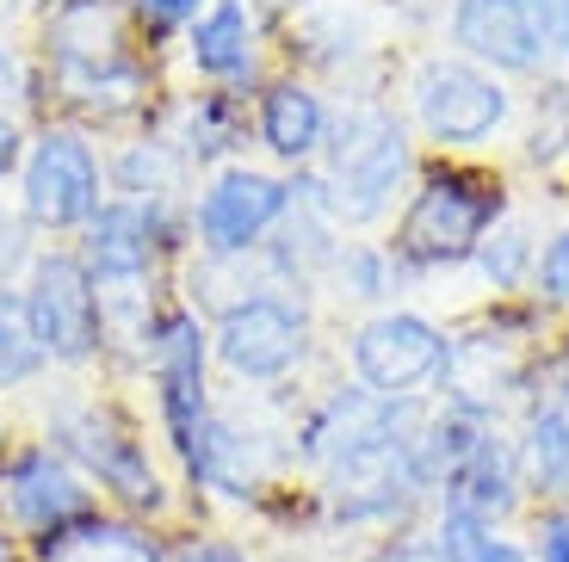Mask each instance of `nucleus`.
<instances>
[{
  "mask_svg": "<svg viewBox=\"0 0 569 562\" xmlns=\"http://www.w3.org/2000/svg\"><path fill=\"white\" fill-rule=\"evenodd\" d=\"M149 57L130 0H43L38 7V87L69 106V124L137 118L149 99Z\"/></svg>",
  "mask_w": 569,
  "mask_h": 562,
  "instance_id": "1",
  "label": "nucleus"
},
{
  "mask_svg": "<svg viewBox=\"0 0 569 562\" xmlns=\"http://www.w3.org/2000/svg\"><path fill=\"white\" fill-rule=\"evenodd\" d=\"M38 439L57 445L100 489L106 513H118V520H137V525H156L161 532L180 513V482L161 464V451L149 445V426L130 408H118L112 395H93V390L50 395Z\"/></svg>",
  "mask_w": 569,
  "mask_h": 562,
  "instance_id": "2",
  "label": "nucleus"
},
{
  "mask_svg": "<svg viewBox=\"0 0 569 562\" xmlns=\"http://www.w3.org/2000/svg\"><path fill=\"white\" fill-rule=\"evenodd\" d=\"M310 198L335 229H371L397 211L402 185L415 173V142L385 106H347L328 124V142L316 155Z\"/></svg>",
  "mask_w": 569,
  "mask_h": 562,
  "instance_id": "3",
  "label": "nucleus"
},
{
  "mask_svg": "<svg viewBox=\"0 0 569 562\" xmlns=\"http://www.w3.org/2000/svg\"><path fill=\"white\" fill-rule=\"evenodd\" d=\"M137 365L149 371V395H156V439L168 445L173 470L192 476L211 445L217 426V395H211V322L192 303H161L156 322L142 328Z\"/></svg>",
  "mask_w": 569,
  "mask_h": 562,
  "instance_id": "4",
  "label": "nucleus"
},
{
  "mask_svg": "<svg viewBox=\"0 0 569 562\" xmlns=\"http://www.w3.org/2000/svg\"><path fill=\"white\" fill-rule=\"evenodd\" d=\"M508 217V185L489 168L470 161H433L421 168L409 204L397 217V235L385 241L402 272H440V267H470L489 229Z\"/></svg>",
  "mask_w": 569,
  "mask_h": 562,
  "instance_id": "5",
  "label": "nucleus"
},
{
  "mask_svg": "<svg viewBox=\"0 0 569 562\" xmlns=\"http://www.w3.org/2000/svg\"><path fill=\"white\" fill-rule=\"evenodd\" d=\"M106 198H112V180H106V149L93 142V130L69 124V118H50L43 130H31L13 180V204L31 235L74 241L100 217Z\"/></svg>",
  "mask_w": 569,
  "mask_h": 562,
  "instance_id": "6",
  "label": "nucleus"
},
{
  "mask_svg": "<svg viewBox=\"0 0 569 562\" xmlns=\"http://www.w3.org/2000/svg\"><path fill=\"white\" fill-rule=\"evenodd\" d=\"M316 352V315L303 303V291H260L229 297L211 315V365L242 390H279L291 383Z\"/></svg>",
  "mask_w": 569,
  "mask_h": 562,
  "instance_id": "7",
  "label": "nucleus"
},
{
  "mask_svg": "<svg viewBox=\"0 0 569 562\" xmlns=\"http://www.w3.org/2000/svg\"><path fill=\"white\" fill-rule=\"evenodd\" d=\"M291 211H298V180L254 168V161H223L199 180V192L186 198V229H192L199 260L242 267L279 235Z\"/></svg>",
  "mask_w": 569,
  "mask_h": 562,
  "instance_id": "8",
  "label": "nucleus"
},
{
  "mask_svg": "<svg viewBox=\"0 0 569 562\" xmlns=\"http://www.w3.org/2000/svg\"><path fill=\"white\" fill-rule=\"evenodd\" d=\"M106 513L100 489L43 439H7L0 451V525L31 550V562L43 550H57L62 538H74L81 525H93Z\"/></svg>",
  "mask_w": 569,
  "mask_h": 562,
  "instance_id": "9",
  "label": "nucleus"
},
{
  "mask_svg": "<svg viewBox=\"0 0 569 562\" xmlns=\"http://www.w3.org/2000/svg\"><path fill=\"white\" fill-rule=\"evenodd\" d=\"M19 310H26L31 340L43 347V359L62 371H87L112 352V328H106V303L87 279L74 241H50L31 253L26 279L13 284Z\"/></svg>",
  "mask_w": 569,
  "mask_h": 562,
  "instance_id": "10",
  "label": "nucleus"
},
{
  "mask_svg": "<svg viewBox=\"0 0 569 562\" xmlns=\"http://www.w3.org/2000/svg\"><path fill=\"white\" fill-rule=\"evenodd\" d=\"M452 57L489 74H551L569 62V0H452Z\"/></svg>",
  "mask_w": 569,
  "mask_h": 562,
  "instance_id": "11",
  "label": "nucleus"
},
{
  "mask_svg": "<svg viewBox=\"0 0 569 562\" xmlns=\"http://www.w3.org/2000/svg\"><path fill=\"white\" fill-rule=\"evenodd\" d=\"M347 365L353 383L390 402H421L452 378V334L421 310H371L347 334Z\"/></svg>",
  "mask_w": 569,
  "mask_h": 562,
  "instance_id": "12",
  "label": "nucleus"
},
{
  "mask_svg": "<svg viewBox=\"0 0 569 562\" xmlns=\"http://www.w3.org/2000/svg\"><path fill=\"white\" fill-rule=\"evenodd\" d=\"M409 112H415V130H421L427 142L465 155V149H483V142H496L501 130H508L513 93H508L501 74L440 50V57H427L421 69L409 74Z\"/></svg>",
  "mask_w": 569,
  "mask_h": 562,
  "instance_id": "13",
  "label": "nucleus"
},
{
  "mask_svg": "<svg viewBox=\"0 0 569 562\" xmlns=\"http://www.w3.org/2000/svg\"><path fill=\"white\" fill-rule=\"evenodd\" d=\"M180 57L192 81L211 93H254L267 81V38H260V19L248 0H211L180 31Z\"/></svg>",
  "mask_w": 569,
  "mask_h": 562,
  "instance_id": "14",
  "label": "nucleus"
},
{
  "mask_svg": "<svg viewBox=\"0 0 569 562\" xmlns=\"http://www.w3.org/2000/svg\"><path fill=\"white\" fill-rule=\"evenodd\" d=\"M328 124H335V106L298 74H267L254 87V99H248V130H254V142L279 168H298V173L316 168Z\"/></svg>",
  "mask_w": 569,
  "mask_h": 562,
  "instance_id": "15",
  "label": "nucleus"
},
{
  "mask_svg": "<svg viewBox=\"0 0 569 562\" xmlns=\"http://www.w3.org/2000/svg\"><path fill=\"white\" fill-rule=\"evenodd\" d=\"M440 501L465 506V513H477L483 525L508 532V520L532 501V494H527V464H520V439H508L501 426H489V433L470 445L465 464L446 476Z\"/></svg>",
  "mask_w": 569,
  "mask_h": 562,
  "instance_id": "16",
  "label": "nucleus"
},
{
  "mask_svg": "<svg viewBox=\"0 0 569 562\" xmlns=\"http://www.w3.org/2000/svg\"><path fill=\"white\" fill-rule=\"evenodd\" d=\"M520 464H527V494L539 506H569V395L557 383H539L527 395L520 421Z\"/></svg>",
  "mask_w": 569,
  "mask_h": 562,
  "instance_id": "17",
  "label": "nucleus"
},
{
  "mask_svg": "<svg viewBox=\"0 0 569 562\" xmlns=\"http://www.w3.org/2000/svg\"><path fill=\"white\" fill-rule=\"evenodd\" d=\"M248 99L254 93H192L180 106V118H173V149L186 155V168H223V161H242L236 149H242L254 130H248Z\"/></svg>",
  "mask_w": 569,
  "mask_h": 562,
  "instance_id": "18",
  "label": "nucleus"
},
{
  "mask_svg": "<svg viewBox=\"0 0 569 562\" xmlns=\"http://www.w3.org/2000/svg\"><path fill=\"white\" fill-rule=\"evenodd\" d=\"M106 180L112 198H137V204H180V180H186V155L168 137H137L118 155H106Z\"/></svg>",
  "mask_w": 569,
  "mask_h": 562,
  "instance_id": "19",
  "label": "nucleus"
},
{
  "mask_svg": "<svg viewBox=\"0 0 569 562\" xmlns=\"http://www.w3.org/2000/svg\"><path fill=\"white\" fill-rule=\"evenodd\" d=\"M161 544H168V538H161L156 525L100 513L93 525H81L74 538H62L57 550H43L38 562H161Z\"/></svg>",
  "mask_w": 569,
  "mask_h": 562,
  "instance_id": "20",
  "label": "nucleus"
},
{
  "mask_svg": "<svg viewBox=\"0 0 569 562\" xmlns=\"http://www.w3.org/2000/svg\"><path fill=\"white\" fill-rule=\"evenodd\" d=\"M335 284H341L347 303H385L390 291H397L409 272L397 267V253L385 248V241H341L335 248Z\"/></svg>",
  "mask_w": 569,
  "mask_h": 562,
  "instance_id": "21",
  "label": "nucleus"
},
{
  "mask_svg": "<svg viewBox=\"0 0 569 562\" xmlns=\"http://www.w3.org/2000/svg\"><path fill=\"white\" fill-rule=\"evenodd\" d=\"M43 371H50V359H43V347L31 340L19 291H0V395H19V390H31V383H43Z\"/></svg>",
  "mask_w": 569,
  "mask_h": 562,
  "instance_id": "22",
  "label": "nucleus"
},
{
  "mask_svg": "<svg viewBox=\"0 0 569 562\" xmlns=\"http://www.w3.org/2000/svg\"><path fill=\"white\" fill-rule=\"evenodd\" d=\"M532 260H539V241H532V229L513 223V217H501V223L489 229V241L477 248V260H470V267L483 272L496 291H520V284H532Z\"/></svg>",
  "mask_w": 569,
  "mask_h": 562,
  "instance_id": "23",
  "label": "nucleus"
},
{
  "mask_svg": "<svg viewBox=\"0 0 569 562\" xmlns=\"http://www.w3.org/2000/svg\"><path fill=\"white\" fill-rule=\"evenodd\" d=\"M532 297H539L545 310H569V223L539 241V260H532Z\"/></svg>",
  "mask_w": 569,
  "mask_h": 562,
  "instance_id": "24",
  "label": "nucleus"
},
{
  "mask_svg": "<svg viewBox=\"0 0 569 562\" xmlns=\"http://www.w3.org/2000/svg\"><path fill=\"white\" fill-rule=\"evenodd\" d=\"M31 253H38V235L26 229L13 198H0V291H13V284L26 279Z\"/></svg>",
  "mask_w": 569,
  "mask_h": 562,
  "instance_id": "25",
  "label": "nucleus"
},
{
  "mask_svg": "<svg viewBox=\"0 0 569 562\" xmlns=\"http://www.w3.org/2000/svg\"><path fill=\"white\" fill-rule=\"evenodd\" d=\"M161 562H260V556L229 532H180L161 544Z\"/></svg>",
  "mask_w": 569,
  "mask_h": 562,
  "instance_id": "26",
  "label": "nucleus"
},
{
  "mask_svg": "<svg viewBox=\"0 0 569 562\" xmlns=\"http://www.w3.org/2000/svg\"><path fill=\"white\" fill-rule=\"evenodd\" d=\"M204 7L211 0H130V19H137L142 38H180Z\"/></svg>",
  "mask_w": 569,
  "mask_h": 562,
  "instance_id": "27",
  "label": "nucleus"
},
{
  "mask_svg": "<svg viewBox=\"0 0 569 562\" xmlns=\"http://www.w3.org/2000/svg\"><path fill=\"white\" fill-rule=\"evenodd\" d=\"M31 99H38V62L0 31V112H19V106H31Z\"/></svg>",
  "mask_w": 569,
  "mask_h": 562,
  "instance_id": "28",
  "label": "nucleus"
},
{
  "mask_svg": "<svg viewBox=\"0 0 569 562\" xmlns=\"http://www.w3.org/2000/svg\"><path fill=\"white\" fill-rule=\"evenodd\" d=\"M527 550H532V562H569V506H539Z\"/></svg>",
  "mask_w": 569,
  "mask_h": 562,
  "instance_id": "29",
  "label": "nucleus"
},
{
  "mask_svg": "<svg viewBox=\"0 0 569 562\" xmlns=\"http://www.w3.org/2000/svg\"><path fill=\"white\" fill-rule=\"evenodd\" d=\"M26 142H31L26 118H19V112H0V185H13V180H19V161H26Z\"/></svg>",
  "mask_w": 569,
  "mask_h": 562,
  "instance_id": "30",
  "label": "nucleus"
},
{
  "mask_svg": "<svg viewBox=\"0 0 569 562\" xmlns=\"http://www.w3.org/2000/svg\"><path fill=\"white\" fill-rule=\"evenodd\" d=\"M371 562H446V556L427 544V532H390L385 544H378V556H371Z\"/></svg>",
  "mask_w": 569,
  "mask_h": 562,
  "instance_id": "31",
  "label": "nucleus"
},
{
  "mask_svg": "<svg viewBox=\"0 0 569 562\" xmlns=\"http://www.w3.org/2000/svg\"><path fill=\"white\" fill-rule=\"evenodd\" d=\"M458 562H532L527 538H513V532H489L477 550H465Z\"/></svg>",
  "mask_w": 569,
  "mask_h": 562,
  "instance_id": "32",
  "label": "nucleus"
},
{
  "mask_svg": "<svg viewBox=\"0 0 569 562\" xmlns=\"http://www.w3.org/2000/svg\"><path fill=\"white\" fill-rule=\"evenodd\" d=\"M0 562H31V550L19 544V538L7 532V525H0Z\"/></svg>",
  "mask_w": 569,
  "mask_h": 562,
  "instance_id": "33",
  "label": "nucleus"
},
{
  "mask_svg": "<svg viewBox=\"0 0 569 562\" xmlns=\"http://www.w3.org/2000/svg\"><path fill=\"white\" fill-rule=\"evenodd\" d=\"M545 383H557V390H563V395H569V347H563V352H557V365H551V378H545Z\"/></svg>",
  "mask_w": 569,
  "mask_h": 562,
  "instance_id": "34",
  "label": "nucleus"
},
{
  "mask_svg": "<svg viewBox=\"0 0 569 562\" xmlns=\"http://www.w3.org/2000/svg\"><path fill=\"white\" fill-rule=\"evenodd\" d=\"M7 439H13V433H7V414H0V451H7Z\"/></svg>",
  "mask_w": 569,
  "mask_h": 562,
  "instance_id": "35",
  "label": "nucleus"
}]
</instances>
